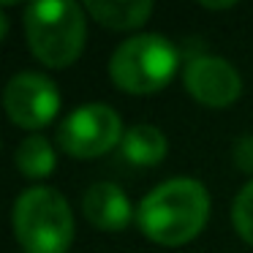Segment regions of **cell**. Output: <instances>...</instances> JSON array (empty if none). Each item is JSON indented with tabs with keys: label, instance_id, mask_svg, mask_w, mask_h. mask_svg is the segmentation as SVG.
<instances>
[{
	"label": "cell",
	"instance_id": "cell-11",
	"mask_svg": "<svg viewBox=\"0 0 253 253\" xmlns=\"http://www.w3.org/2000/svg\"><path fill=\"white\" fill-rule=\"evenodd\" d=\"M14 164H17L19 174L28 177V180H44L55 171L57 158L49 139L41 136V133H30L19 142L17 153H14Z\"/></svg>",
	"mask_w": 253,
	"mask_h": 253
},
{
	"label": "cell",
	"instance_id": "cell-1",
	"mask_svg": "<svg viewBox=\"0 0 253 253\" xmlns=\"http://www.w3.org/2000/svg\"><path fill=\"white\" fill-rule=\"evenodd\" d=\"M210 218V193L193 177H174L142 199L136 223L153 242L177 248L191 242Z\"/></svg>",
	"mask_w": 253,
	"mask_h": 253
},
{
	"label": "cell",
	"instance_id": "cell-7",
	"mask_svg": "<svg viewBox=\"0 0 253 253\" xmlns=\"http://www.w3.org/2000/svg\"><path fill=\"white\" fill-rule=\"evenodd\" d=\"M182 82H185L191 98H196L204 106H212V109L234 104L242 93V77L237 74V68L229 60L215 55L191 57L182 71Z\"/></svg>",
	"mask_w": 253,
	"mask_h": 253
},
{
	"label": "cell",
	"instance_id": "cell-9",
	"mask_svg": "<svg viewBox=\"0 0 253 253\" xmlns=\"http://www.w3.org/2000/svg\"><path fill=\"white\" fill-rule=\"evenodd\" d=\"M87 14H93L104 28L131 30L147 22L153 14L150 0H87Z\"/></svg>",
	"mask_w": 253,
	"mask_h": 253
},
{
	"label": "cell",
	"instance_id": "cell-6",
	"mask_svg": "<svg viewBox=\"0 0 253 253\" xmlns=\"http://www.w3.org/2000/svg\"><path fill=\"white\" fill-rule=\"evenodd\" d=\"M3 106L14 126L36 131L55 120L60 109V90L39 71H19L3 90Z\"/></svg>",
	"mask_w": 253,
	"mask_h": 253
},
{
	"label": "cell",
	"instance_id": "cell-14",
	"mask_svg": "<svg viewBox=\"0 0 253 253\" xmlns=\"http://www.w3.org/2000/svg\"><path fill=\"white\" fill-rule=\"evenodd\" d=\"M202 6H204V8H212V11H215V8L220 11V8H234V0H223V3H212V0H202Z\"/></svg>",
	"mask_w": 253,
	"mask_h": 253
},
{
	"label": "cell",
	"instance_id": "cell-3",
	"mask_svg": "<svg viewBox=\"0 0 253 253\" xmlns=\"http://www.w3.org/2000/svg\"><path fill=\"white\" fill-rule=\"evenodd\" d=\"M14 234L25 253H68L74 240V215L66 196L49 185L19 193L11 212Z\"/></svg>",
	"mask_w": 253,
	"mask_h": 253
},
{
	"label": "cell",
	"instance_id": "cell-8",
	"mask_svg": "<svg viewBox=\"0 0 253 253\" xmlns=\"http://www.w3.org/2000/svg\"><path fill=\"white\" fill-rule=\"evenodd\" d=\"M82 212L95 229L104 231H120L131 223L133 210L126 191L115 182H95L82 196Z\"/></svg>",
	"mask_w": 253,
	"mask_h": 253
},
{
	"label": "cell",
	"instance_id": "cell-4",
	"mask_svg": "<svg viewBox=\"0 0 253 253\" xmlns=\"http://www.w3.org/2000/svg\"><path fill=\"white\" fill-rule=\"evenodd\" d=\"M180 52L158 33H139L123 41L109 60V77L120 90L133 95L158 93L171 82Z\"/></svg>",
	"mask_w": 253,
	"mask_h": 253
},
{
	"label": "cell",
	"instance_id": "cell-5",
	"mask_svg": "<svg viewBox=\"0 0 253 253\" xmlns=\"http://www.w3.org/2000/svg\"><path fill=\"white\" fill-rule=\"evenodd\" d=\"M123 120L106 104H82L57 128V144L74 158H98L123 142Z\"/></svg>",
	"mask_w": 253,
	"mask_h": 253
},
{
	"label": "cell",
	"instance_id": "cell-13",
	"mask_svg": "<svg viewBox=\"0 0 253 253\" xmlns=\"http://www.w3.org/2000/svg\"><path fill=\"white\" fill-rule=\"evenodd\" d=\"M234 164L240 166L242 171H251L253 174V133L237 139V144H234Z\"/></svg>",
	"mask_w": 253,
	"mask_h": 253
},
{
	"label": "cell",
	"instance_id": "cell-2",
	"mask_svg": "<svg viewBox=\"0 0 253 253\" xmlns=\"http://www.w3.org/2000/svg\"><path fill=\"white\" fill-rule=\"evenodd\" d=\"M25 36L44 66L66 68L84 49V8L74 0H36L25 8Z\"/></svg>",
	"mask_w": 253,
	"mask_h": 253
},
{
	"label": "cell",
	"instance_id": "cell-10",
	"mask_svg": "<svg viewBox=\"0 0 253 253\" xmlns=\"http://www.w3.org/2000/svg\"><path fill=\"white\" fill-rule=\"evenodd\" d=\"M123 158L131 161L136 166H155L166 158V150H169V142H166L164 131L155 126H133L123 133Z\"/></svg>",
	"mask_w": 253,
	"mask_h": 253
},
{
	"label": "cell",
	"instance_id": "cell-12",
	"mask_svg": "<svg viewBox=\"0 0 253 253\" xmlns=\"http://www.w3.org/2000/svg\"><path fill=\"white\" fill-rule=\"evenodd\" d=\"M231 223H234L237 234L253 245V180L237 193L234 204H231Z\"/></svg>",
	"mask_w": 253,
	"mask_h": 253
}]
</instances>
